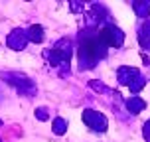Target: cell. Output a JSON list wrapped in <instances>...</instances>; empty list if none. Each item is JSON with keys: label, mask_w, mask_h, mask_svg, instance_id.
Listing matches in <instances>:
<instances>
[{"label": "cell", "mask_w": 150, "mask_h": 142, "mask_svg": "<svg viewBox=\"0 0 150 142\" xmlns=\"http://www.w3.org/2000/svg\"><path fill=\"white\" fill-rule=\"evenodd\" d=\"M134 8H136V12H138L140 16H146V12H148V8H150V2H144V4L136 2V4H134Z\"/></svg>", "instance_id": "obj_8"}, {"label": "cell", "mask_w": 150, "mask_h": 142, "mask_svg": "<svg viewBox=\"0 0 150 142\" xmlns=\"http://www.w3.org/2000/svg\"><path fill=\"white\" fill-rule=\"evenodd\" d=\"M67 130V120L65 119H55L53 120V132L55 134H63Z\"/></svg>", "instance_id": "obj_6"}, {"label": "cell", "mask_w": 150, "mask_h": 142, "mask_svg": "<svg viewBox=\"0 0 150 142\" xmlns=\"http://www.w3.org/2000/svg\"><path fill=\"white\" fill-rule=\"evenodd\" d=\"M8 45L12 47V49H24L26 44H28V36H26V32L24 30H14L10 36H8Z\"/></svg>", "instance_id": "obj_4"}, {"label": "cell", "mask_w": 150, "mask_h": 142, "mask_svg": "<svg viewBox=\"0 0 150 142\" xmlns=\"http://www.w3.org/2000/svg\"><path fill=\"white\" fill-rule=\"evenodd\" d=\"M36 117H38V119H42V120H45V119H47V112H45L44 109H40V111L36 112Z\"/></svg>", "instance_id": "obj_9"}, {"label": "cell", "mask_w": 150, "mask_h": 142, "mask_svg": "<svg viewBox=\"0 0 150 142\" xmlns=\"http://www.w3.org/2000/svg\"><path fill=\"white\" fill-rule=\"evenodd\" d=\"M99 37H101V42H103L107 47H109V45H112V47H120V45H122V37H125V34H122L119 28H115V26H107L105 30H101Z\"/></svg>", "instance_id": "obj_1"}, {"label": "cell", "mask_w": 150, "mask_h": 142, "mask_svg": "<svg viewBox=\"0 0 150 142\" xmlns=\"http://www.w3.org/2000/svg\"><path fill=\"white\" fill-rule=\"evenodd\" d=\"M16 79H12L10 75L6 77V81H10L14 87H18V89L22 91L24 95H34V83L30 81V79H26L24 75H14Z\"/></svg>", "instance_id": "obj_3"}, {"label": "cell", "mask_w": 150, "mask_h": 142, "mask_svg": "<svg viewBox=\"0 0 150 142\" xmlns=\"http://www.w3.org/2000/svg\"><path fill=\"white\" fill-rule=\"evenodd\" d=\"M0 124H2V122H0Z\"/></svg>", "instance_id": "obj_10"}, {"label": "cell", "mask_w": 150, "mask_h": 142, "mask_svg": "<svg viewBox=\"0 0 150 142\" xmlns=\"http://www.w3.org/2000/svg\"><path fill=\"white\" fill-rule=\"evenodd\" d=\"M26 36H28V40L36 42V44L44 42V30H42V26H32V28H28Z\"/></svg>", "instance_id": "obj_5"}, {"label": "cell", "mask_w": 150, "mask_h": 142, "mask_svg": "<svg viewBox=\"0 0 150 142\" xmlns=\"http://www.w3.org/2000/svg\"><path fill=\"white\" fill-rule=\"evenodd\" d=\"M128 107H130L132 112H138L140 109H144V101H140V99H132V101H128Z\"/></svg>", "instance_id": "obj_7"}, {"label": "cell", "mask_w": 150, "mask_h": 142, "mask_svg": "<svg viewBox=\"0 0 150 142\" xmlns=\"http://www.w3.org/2000/svg\"><path fill=\"white\" fill-rule=\"evenodd\" d=\"M83 119H85V122H87L91 128H97V130H105L107 128V119L101 114V112L85 111L83 112Z\"/></svg>", "instance_id": "obj_2"}, {"label": "cell", "mask_w": 150, "mask_h": 142, "mask_svg": "<svg viewBox=\"0 0 150 142\" xmlns=\"http://www.w3.org/2000/svg\"><path fill=\"white\" fill-rule=\"evenodd\" d=\"M0 142H2V140H0Z\"/></svg>", "instance_id": "obj_11"}]
</instances>
